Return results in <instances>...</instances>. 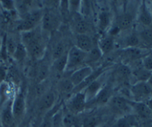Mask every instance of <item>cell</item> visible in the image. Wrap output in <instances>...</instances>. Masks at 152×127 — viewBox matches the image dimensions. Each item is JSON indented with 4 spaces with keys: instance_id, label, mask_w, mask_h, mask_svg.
Here are the masks:
<instances>
[{
    "instance_id": "obj_1",
    "label": "cell",
    "mask_w": 152,
    "mask_h": 127,
    "mask_svg": "<svg viewBox=\"0 0 152 127\" xmlns=\"http://www.w3.org/2000/svg\"><path fill=\"white\" fill-rule=\"evenodd\" d=\"M21 43L26 48L28 56L31 59H41L45 54V42L40 25L32 31L21 33Z\"/></svg>"
},
{
    "instance_id": "obj_2",
    "label": "cell",
    "mask_w": 152,
    "mask_h": 127,
    "mask_svg": "<svg viewBox=\"0 0 152 127\" xmlns=\"http://www.w3.org/2000/svg\"><path fill=\"white\" fill-rule=\"evenodd\" d=\"M42 9L31 10L22 17V20L17 25V30L21 33L32 31L39 27L41 24L43 16Z\"/></svg>"
},
{
    "instance_id": "obj_3",
    "label": "cell",
    "mask_w": 152,
    "mask_h": 127,
    "mask_svg": "<svg viewBox=\"0 0 152 127\" xmlns=\"http://www.w3.org/2000/svg\"><path fill=\"white\" fill-rule=\"evenodd\" d=\"M86 52L83 51L75 46L71 47L67 53V65L65 71L71 72L86 65Z\"/></svg>"
},
{
    "instance_id": "obj_4",
    "label": "cell",
    "mask_w": 152,
    "mask_h": 127,
    "mask_svg": "<svg viewBox=\"0 0 152 127\" xmlns=\"http://www.w3.org/2000/svg\"><path fill=\"white\" fill-rule=\"evenodd\" d=\"M130 94L134 101L144 102L152 97V89L147 82H137L132 85Z\"/></svg>"
},
{
    "instance_id": "obj_5",
    "label": "cell",
    "mask_w": 152,
    "mask_h": 127,
    "mask_svg": "<svg viewBox=\"0 0 152 127\" xmlns=\"http://www.w3.org/2000/svg\"><path fill=\"white\" fill-rule=\"evenodd\" d=\"M66 107L68 112L75 115L84 112L87 108V101L84 91L72 94L67 102Z\"/></svg>"
},
{
    "instance_id": "obj_6",
    "label": "cell",
    "mask_w": 152,
    "mask_h": 127,
    "mask_svg": "<svg viewBox=\"0 0 152 127\" xmlns=\"http://www.w3.org/2000/svg\"><path fill=\"white\" fill-rule=\"evenodd\" d=\"M59 20L60 15L55 9H48L43 12L40 27L44 32H53L59 27Z\"/></svg>"
},
{
    "instance_id": "obj_7",
    "label": "cell",
    "mask_w": 152,
    "mask_h": 127,
    "mask_svg": "<svg viewBox=\"0 0 152 127\" xmlns=\"http://www.w3.org/2000/svg\"><path fill=\"white\" fill-rule=\"evenodd\" d=\"M26 111V101L22 92L15 95L12 101V112L15 121H20L23 118Z\"/></svg>"
},
{
    "instance_id": "obj_8",
    "label": "cell",
    "mask_w": 152,
    "mask_h": 127,
    "mask_svg": "<svg viewBox=\"0 0 152 127\" xmlns=\"http://www.w3.org/2000/svg\"><path fill=\"white\" fill-rule=\"evenodd\" d=\"M111 106V109L114 112H118L120 114H124L129 113L131 110H132V106H131L130 101L126 99L125 97L120 96H113L108 104Z\"/></svg>"
},
{
    "instance_id": "obj_9",
    "label": "cell",
    "mask_w": 152,
    "mask_h": 127,
    "mask_svg": "<svg viewBox=\"0 0 152 127\" xmlns=\"http://www.w3.org/2000/svg\"><path fill=\"white\" fill-rule=\"evenodd\" d=\"M114 96L113 95V89L109 85H105L101 89L99 93L97 94L96 97L87 104V107L89 105H95L97 106H101L105 104H108L111 98Z\"/></svg>"
},
{
    "instance_id": "obj_10",
    "label": "cell",
    "mask_w": 152,
    "mask_h": 127,
    "mask_svg": "<svg viewBox=\"0 0 152 127\" xmlns=\"http://www.w3.org/2000/svg\"><path fill=\"white\" fill-rule=\"evenodd\" d=\"M105 77V72H104L102 75L99 76L96 80L92 82L83 90L85 92V95H86L87 104L91 101L97 95L101 89L105 86V84H104V83H105V79L104 78Z\"/></svg>"
},
{
    "instance_id": "obj_11",
    "label": "cell",
    "mask_w": 152,
    "mask_h": 127,
    "mask_svg": "<svg viewBox=\"0 0 152 127\" xmlns=\"http://www.w3.org/2000/svg\"><path fill=\"white\" fill-rule=\"evenodd\" d=\"M148 54L144 53V50L140 48L139 47L137 48H124L122 53V59L126 63L124 65H127L130 62H137L139 59H142V58Z\"/></svg>"
},
{
    "instance_id": "obj_12",
    "label": "cell",
    "mask_w": 152,
    "mask_h": 127,
    "mask_svg": "<svg viewBox=\"0 0 152 127\" xmlns=\"http://www.w3.org/2000/svg\"><path fill=\"white\" fill-rule=\"evenodd\" d=\"M94 68H92L91 67L84 65L73 71L70 75L69 79L75 88L81 84L83 82H84L92 74Z\"/></svg>"
},
{
    "instance_id": "obj_13",
    "label": "cell",
    "mask_w": 152,
    "mask_h": 127,
    "mask_svg": "<svg viewBox=\"0 0 152 127\" xmlns=\"http://www.w3.org/2000/svg\"><path fill=\"white\" fill-rule=\"evenodd\" d=\"M56 94L53 91H47L40 97L38 104L39 111L41 112H48L52 109L56 103Z\"/></svg>"
},
{
    "instance_id": "obj_14",
    "label": "cell",
    "mask_w": 152,
    "mask_h": 127,
    "mask_svg": "<svg viewBox=\"0 0 152 127\" xmlns=\"http://www.w3.org/2000/svg\"><path fill=\"white\" fill-rule=\"evenodd\" d=\"M11 100L6 101L0 112V125L1 127H12L15 122L12 112Z\"/></svg>"
},
{
    "instance_id": "obj_15",
    "label": "cell",
    "mask_w": 152,
    "mask_h": 127,
    "mask_svg": "<svg viewBox=\"0 0 152 127\" xmlns=\"http://www.w3.org/2000/svg\"><path fill=\"white\" fill-rule=\"evenodd\" d=\"M137 18L140 23L144 27H150L152 24V11L146 1H142L138 8Z\"/></svg>"
},
{
    "instance_id": "obj_16",
    "label": "cell",
    "mask_w": 152,
    "mask_h": 127,
    "mask_svg": "<svg viewBox=\"0 0 152 127\" xmlns=\"http://www.w3.org/2000/svg\"><path fill=\"white\" fill-rule=\"evenodd\" d=\"M72 17V28L73 31L76 34H86L88 31V24L87 21L85 19L82 13H77L73 16Z\"/></svg>"
},
{
    "instance_id": "obj_17",
    "label": "cell",
    "mask_w": 152,
    "mask_h": 127,
    "mask_svg": "<svg viewBox=\"0 0 152 127\" xmlns=\"http://www.w3.org/2000/svg\"><path fill=\"white\" fill-rule=\"evenodd\" d=\"M75 46L87 53L94 47V44L92 38L88 34H76Z\"/></svg>"
},
{
    "instance_id": "obj_18",
    "label": "cell",
    "mask_w": 152,
    "mask_h": 127,
    "mask_svg": "<svg viewBox=\"0 0 152 127\" xmlns=\"http://www.w3.org/2000/svg\"><path fill=\"white\" fill-rule=\"evenodd\" d=\"M134 16L130 12H123L117 17L115 26L120 31L129 29L133 25Z\"/></svg>"
},
{
    "instance_id": "obj_19",
    "label": "cell",
    "mask_w": 152,
    "mask_h": 127,
    "mask_svg": "<svg viewBox=\"0 0 152 127\" xmlns=\"http://www.w3.org/2000/svg\"><path fill=\"white\" fill-rule=\"evenodd\" d=\"M114 37L111 35H107L102 37L98 41L97 47L102 52V55L108 54L114 48Z\"/></svg>"
},
{
    "instance_id": "obj_20",
    "label": "cell",
    "mask_w": 152,
    "mask_h": 127,
    "mask_svg": "<svg viewBox=\"0 0 152 127\" xmlns=\"http://www.w3.org/2000/svg\"><path fill=\"white\" fill-rule=\"evenodd\" d=\"M130 104L132 110H134L141 118L148 119L152 117V112L145 102H136V101H130Z\"/></svg>"
},
{
    "instance_id": "obj_21",
    "label": "cell",
    "mask_w": 152,
    "mask_h": 127,
    "mask_svg": "<svg viewBox=\"0 0 152 127\" xmlns=\"http://www.w3.org/2000/svg\"><path fill=\"white\" fill-rule=\"evenodd\" d=\"M111 24V15L108 10H102L98 16V27L101 32H105L108 30Z\"/></svg>"
},
{
    "instance_id": "obj_22",
    "label": "cell",
    "mask_w": 152,
    "mask_h": 127,
    "mask_svg": "<svg viewBox=\"0 0 152 127\" xmlns=\"http://www.w3.org/2000/svg\"><path fill=\"white\" fill-rule=\"evenodd\" d=\"M102 54L97 46H94L90 51L86 54V65L92 68V65H96L102 57Z\"/></svg>"
},
{
    "instance_id": "obj_23",
    "label": "cell",
    "mask_w": 152,
    "mask_h": 127,
    "mask_svg": "<svg viewBox=\"0 0 152 127\" xmlns=\"http://www.w3.org/2000/svg\"><path fill=\"white\" fill-rule=\"evenodd\" d=\"M151 72L152 71H149L145 69L142 67V65H141V66H137L133 71H132V75L131 76H132L136 80L135 83H137V82H147Z\"/></svg>"
},
{
    "instance_id": "obj_24",
    "label": "cell",
    "mask_w": 152,
    "mask_h": 127,
    "mask_svg": "<svg viewBox=\"0 0 152 127\" xmlns=\"http://www.w3.org/2000/svg\"><path fill=\"white\" fill-rule=\"evenodd\" d=\"M140 43L144 46L151 47L152 46V28L145 27L137 34Z\"/></svg>"
},
{
    "instance_id": "obj_25",
    "label": "cell",
    "mask_w": 152,
    "mask_h": 127,
    "mask_svg": "<svg viewBox=\"0 0 152 127\" xmlns=\"http://www.w3.org/2000/svg\"><path fill=\"white\" fill-rule=\"evenodd\" d=\"M136 125V118L131 115H126L120 117L113 127H135Z\"/></svg>"
},
{
    "instance_id": "obj_26",
    "label": "cell",
    "mask_w": 152,
    "mask_h": 127,
    "mask_svg": "<svg viewBox=\"0 0 152 127\" xmlns=\"http://www.w3.org/2000/svg\"><path fill=\"white\" fill-rule=\"evenodd\" d=\"M62 125H63V127H79L80 123H79L77 115L68 112L67 113L63 112Z\"/></svg>"
},
{
    "instance_id": "obj_27",
    "label": "cell",
    "mask_w": 152,
    "mask_h": 127,
    "mask_svg": "<svg viewBox=\"0 0 152 127\" xmlns=\"http://www.w3.org/2000/svg\"><path fill=\"white\" fill-rule=\"evenodd\" d=\"M67 53L53 61L52 66H53V69L59 74H62V73L65 72L67 65Z\"/></svg>"
},
{
    "instance_id": "obj_28",
    "label": "cell",
    "mask_w": 152,
    "mask_h": 127,
    "mask_svg": "<svg viewBox=\"0 0 152 127\" xmlns=\"http://www.w3.org/2000/svg\"><path fill=\"white\" fill-rule=\"evenodd\" d=\"M123 43H124L125 48H127L138 47L140 44V42L137 33H131L125 37Z\"/></svg>"
},
{
    "instance_id": "obj_29",
    "label": "cell",
    "mask_w": 152,
    "mask_h": 127,
    "mask_svg": "<svg viewBox=\"0 0 152 127\" xmlns=\"http://www.w3.org/2000/svg\"><path fill=\"white\" fill-rule=\"evenodd\" d=\"M59 89L63 95H71L74 89V86L69 78L63 79L59 82Z\"/></svg>"
},
{
    "instance_id": "obj_30",
    "label": "cell",
    "mask_w": 152,
    "mask_h": 127,
    "mask_svg": "<svg viewBox=\"0 0 152 127\" xmlns=\"http://www.w3.org/2000/svg\"><path fill=\"white\" fill-rule=\"evenodd\" d=\"M28 56L26 48L24 46V45L21 42H19V43L17 45V47L16 48V51H15L14 54L13 55V57L16 61H18V62H22Z\"/></svg>"
},
{
    "instance_id": "obj_31",
    "label": "cell",
    "mask_w": 152,
    "mask_h": 127,
    "mask_svg": "<svg viewBox=\"0 0 152 127\" xmlns=\"http://www.w3.org/2000/svg\"><path fill=\"white\" fill-rule=\"evenodd\" d=\"M66 53L67 52H65V44L62 41H60L59 43H56L53 46V49H52L51 58H53V61Z\"/></svg>"
},
{
    "instance_id": "obj_32",
    "label": "cell",
    "mask_w": 152,
    "mask_h": 127,
    "mask_svg": "<svg viewBox=\"0 0 152 127\" xmlns=\"http://www.w3.org/2000/svg\"><path fill=\"white\" fill-rule=\"evenodd\" d=\"M5 49L6 52L8 55L13 57V54H14L15 51H16V47H17V45L19 43V42L16 41V39L14 38L12 36H8L7 37L5 40Z\"/></svg>"
},
{
    "instance_id": "obj_33",
    "label": "cell",
    "mask_w": 152,
    "mask_h": 127,
    "mask_svg": "<svg viewBox=\"0 0 152 127\" xmlns=\"http://www.w3.org/2000/svg\"><path fill=\"white\" fill-rule=\"evenodd\" d=\"M100 119L95 115H89L83 121V127H99Z\"/></svg>"
},
{
    "instance_id": "obj_34",
    "label": "cell",
    "mask_w": 152,
    "mask_h": 127,
    "mask_svg": "<svg viewBox=\"0 0 152 127\" xmlns=\"http://www.w3.org/2000/svg\"><path fill=\"white\" fill-rule=\"evenodd\" d=\"M59 15L64 19H68L71 17L68 7V1H59Z\"/></svg>"
},
{
    "instance_id": "obj_35",
    "label": "cell",
    "mask_w": 152,
    "mask_h": 127,
    "mask_svg": "<svg viewBox=\"0 0 152 127\" xmlns=\"http://www.w3.org/2000/svg\"><path fill=\"white\" fill-rule=\"evenodd\" d=\"M68 7L71 16L81 12L82 1H68Z\"/></svg>"
},
{
    "instance_id": "obj_36",
    "label": "cell",
    "mask_w": 152,
    "mask_h": 127,
    "mask_svg": "<svg viewBox=\"0 0 152 127\" xmlns=\"http://www.w3.org/2000/svg\"><path fill=\"white\" fill-rule=\"evenodd\" d=\"M55 112H53V113H51V110H50L48 112L46 113L45 116L44 118L42 120L39 127H53V120L52 119H53V115Z\"/></svg>"
},
{
    "instance_id": "obj_37",
    "label": "cell",
    "mask_w": 152,
    "mask_h": 127,
    "mask_svg": "<svg viewBox=\"0 0 152 127\" xmlns=\"http://www.w3.org/2000/svg\"><path fill=\"white\" fill-rule=\"evenodd\" d=\"M48 74V68L47 65H41L37 71V79L39 82L43 81L47 77Z\"/></svg>"
},
{
    "instance_id": "obj_38",
    "label": "cell",
    "mask_w": 152,
    "mask_h": 127,
    "mask_svg": "<svg viewBox=\"0 0 152 127\" xmlns=\"http://www.w3.org/2000/svg\"><path fill=\"white\" fill-rule=\"evenodd\" d=\"M142 65L145 69L152 71V54H148L142 59Z\"/></svg>"
},
{
    "instance_id": "obj_39",
    "label": "cell",
    "mask_w": 152,
    "mask_h": 127,
    "mask_svg": "<svg viewBox=\"0 0 152 127\" xmlns=\"http://www.w3.org/2000/svg\"><path fill=\"white\" fill-rule=\"evenodd\" d=\"M0 4H1V6L3 7V9L5 10L6 11H13V10H16V8H15V1H8V0L1 1H0Z\"/></svg>"
},
{
    "instance_id": "obj_40",
    "label": "cell",
    "mask_w": 152,
    "mask_h": 127,
    "mask_svg": "<svg viewBox=\"0 0 152 127\" xmlns=\"http://www.w3.org/2000/svg\"><path fill=\"white\" fill-rule=\"evenodd\" d=\"M145 103V104L147 105V106L148 107V109L151 110V112H152V97L151 98H149L148 100H147Z\"/></svg>"
},
{
    "instance_id": "obj_41",
    "label": "cell",
    "mask_w": 152,
    "mask_h": 127,
    "mask_svg": "<svg viewBox=\"0 0 152 127\" xmlns=\"http://www.w3.org/2000/svg\"><path fill=\"white\" fill-rule=\"evenodd\" d=\"M147 83H148V85L151 86V88L152 89V72H151V75H150L149 78H148V80H147Z\"/></svg>"
},
{
    "instance_id": "obj_42",
    "label": "cell",
    "mask_w": 152,
    "mask_h": 127,
    "mask_svg": "<svg viewBox=\"0 0 152 127\" xmlns=\"http://www.w3.org/2000/svg\"><path fill=\"white\" fill-rule=\"evenodd\" d=\"M0 127H1V125H0Z\"/></svg>"
}]
</instances>
